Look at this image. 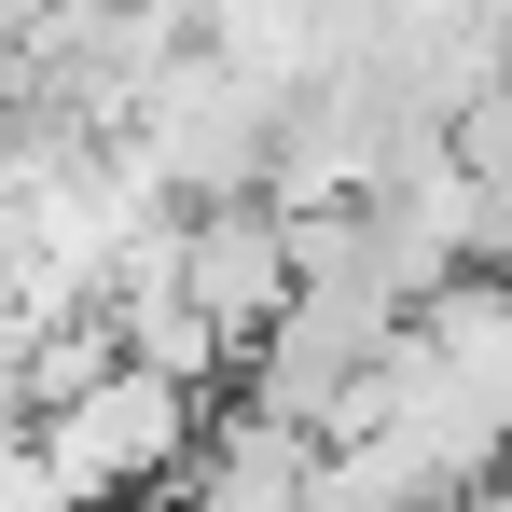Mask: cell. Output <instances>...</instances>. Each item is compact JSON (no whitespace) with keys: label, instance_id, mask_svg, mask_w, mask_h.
Segmentation results:
<instances>
[{"label":"cell","instance_id":"3","mask_svg":"<svg viewBox=\"0 0 512 512\" xmlns=\"http://www.w3.org/2000/svg\"><path fill=\"white\" fill-rule=\"evenodd\" d=\"M291 277H305V236H291V208L277 194H194L180 208V291H194V319L222 346H250L277 305H291ZM236 388V374H222Z\"/></svg>","mask_w":512,"mask_h":512},{"label":"cell","instance_id":"6","mask_svg":"<svg viewBox=\"0 0 512 512\" xmlns=\"http://www.w3.org/2000/svg\"><path fill=\"white\" fill-rule=\"evenodd\" d=\"M0 125H14V84H0Z\"/></svg>","mask_w":512,"mask_h":512},{"label":"cell","instance_id":"5","mask_svg":"<svg viewBox=\"0 0 512 512\" xmlns=\"http://www.w3.org/2000/svg\"><path fill=\"white\" fill-rule=\"evenodd\" d=\"M84 512H167V499H84Z\"/></svg>","mask_w":512,"mask_h":512},{"label":"cell","instance_id":"1","mask_svg":"<svg viewBox=\"0 0 512 512\" xmlns=\"http://www.w3.org/2000/svg\"><path fill=\"white\" fill-rule=\"evenodd\" d=\"M111 139L167 180L180 208H194V194H263V153H277V84H263V70H236V56H208V42H180L167 70L139 84V111H125Z\"/></svg>","mask_w":512,"mask_h":512},{"label":"cell","instance_id":"4","mask_svg":"<svg viewBox=\"0 0 512 512\" xmlns=\"http://www.w3.org/2000/svg\"><path fill=\"white\" fill-rule=\"evenodd\" d=\"M42 14H56V0H0V56H14V42H28Z\"/></svg>","mask_w":512,"mask_h":512},{"label":"cell","instance_id":"2","mask_svg":"<svg viewBox=\"0 0 512 512\" xmlns=\"http://www.w3.org/2000/svg\"><path fill=\"white\" fill-rule=\"evenodd\" d=\"M194 429H208V388H180V374H153V360H111L97 388L42 402L28 443L56 457V485H70V512H84V499H167L180 457H194Z\"/></svg>","mask_w":512,"mask_h":512}]
</instances>
